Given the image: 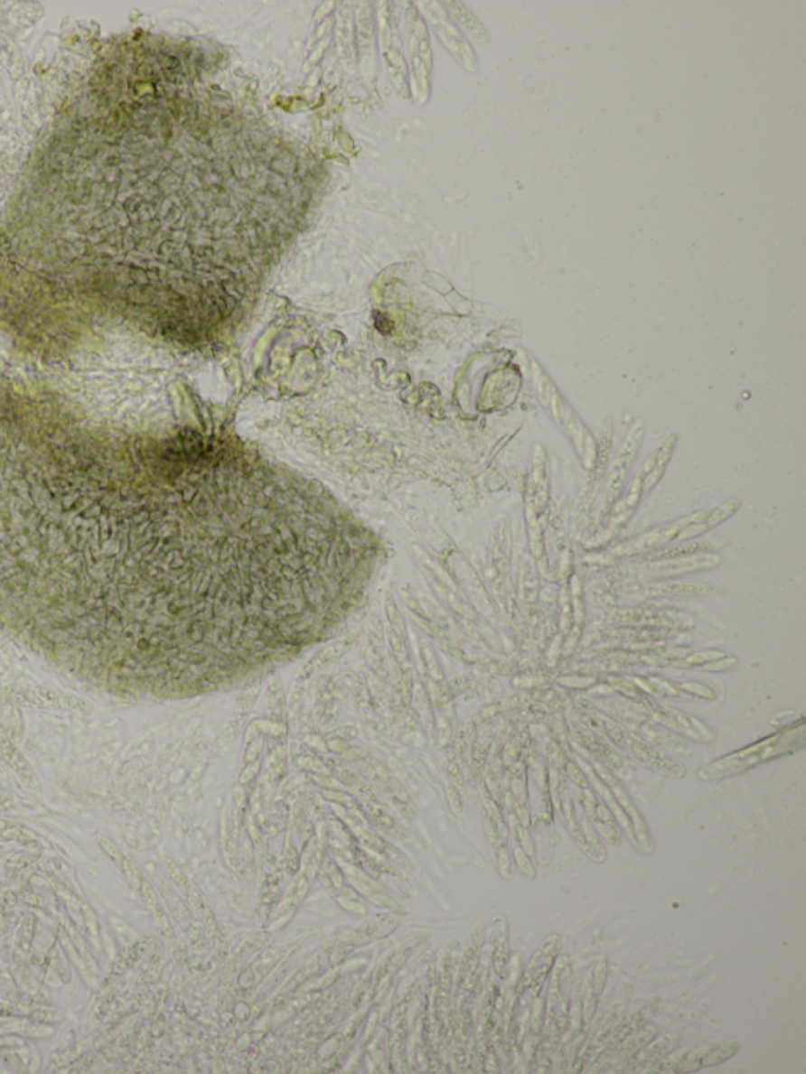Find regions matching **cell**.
<instances>
[{"mask_svg": "<svg viewBox=\"0 0 806 1074\" xmlns=\"http://www.w3.org/2000/svg\"><path fill=\"white\" fill-rule=\"evenodd\" d=\"M739 509V500H729V501L721 503L720 506L697 510L693 514L680 517L670 523H663L660 527L648 529L642 535L625 540L623 544L614 546L611 550V555H614L617 558L638 556V555L657 552V550H661L672 544L690 542L699 536L706 535L710 529L717 528L721 523L726 522L727 518H731Z\"/></svg>", "mask_w": 806, "mask_h": 1074, "instance_id": "obj_1", "label": "cell"}, {"mask_svg": "<svg viewBox=\"0 0 806 1074\" xmlns=\"http://www.w3.org/2000/svg\"><path fill=\"white\" fill-rule=\"evenodd\" d=\"M806 724L801 717L797 724H789L782 731L772 736L765 737L759 742L752 743L745 749L737 750L729 755L718 758L703 769H699L698 777L704 781H718V780L731 779L736 775L744 774L750 769L757 768L765 762L773 761L776 758L791 755L799 750L805 749Z\"/></svg>", "mask_w": 806, "mask_h": 1074, "instance_id": "obj_2", "label": "cell"}, {"mask_svg": "<svg viewBox=\"0 0 806 1074\" xmlns=\"http://www.w3.org/2000/svg\"><path fill=\"white\" fill-rule=\"evenodd\" d=\"M532 383L542 406L548 410L558 427L567 436L585 470H594L597 459V442L580 416L570 406L561 391L551 383L542 369L534 368Z\"/></svg>", "mask_w": 806, "mask_h": 1074, "instance_id": "obj_3", "label": "cell"}, {"mask_svg": "<svg viewBox=\"0 0 806 1074\" xmlns=\"http://www.w3.org/2000/svg\"><path fill=\"white\" fill-rule=\"evenodd\" d=\"M548 785H550L551 807L558 813L568 836H572L576 846L580 847L589 859L597 862V864H604L606 860V849H604V843L595 836L593 824L589 823L586 813L581 808V805L578 807L576 804L574 792L568 789L566 780L562 779V775L558 774V770H551Z\"/></svg>", "mask_w": 806, "mask_h": 1074, "instance_id": "obj_4", "label": "cell"}, {"mask_svg": "<svg viewBox=\"0 0 806 1074\" xmlns=\"http://www.w3.org/2000/svg\"><path fill=\"white\" fill-rule=\"evenodd\" d=\"M742 1050L739 1041H712L672 1052L659 1063L660 1073H697L726 1062Z\"/></svg>", "mask_w": 806, "mask_h": 1074, "instance_id": "obj_5", "label": "cell"}, {"mask_svg": "<svg viewBox=\"0 0 806 1074\" xmlns=\"http://www.w3.org/2000/svg\"><path fill=\"white\" fill-rule=\"evenodd\" d=\"M561 936L551 934L544 940V944L539 947L538 952L534 953L520 985L519 999L521 1004H532L539 999L545 980L548 978L555 966L556 957L561 950Z\"/></svg>", "mask_w": 806, "mask_h": 1074, "instance_id": "obj_6", "label": "cell"}, {"mask_svg": "<svg viewBox=\"0 0 806 1074\" xmlns=\"http://www.w3.org/2000/svg\"><path fill=\"white\" fill-rule=\"evenodd\" d=\"M483 823H485V836L496 870L502 879L512 878V859L509 849V826H507L502 813L495 800L485 798L483 804Z\"/></svg>", "mask_w": 806, "mask_h": 1074, "instance_id": "obj_7", "label": "cell"}, {"mask_svg": "<svg viewBox=\"0 0 806 1074\" xmlns=\"http://www.w3.org/2000/svg\"><path fill=\"white\" fill-rule=\"evenodd\" d=\"M616 745L619 749L625 750L632 758H635L636 761L642 762L644 768L651 769L654 772H659L665 777H671V779H684L687 775V769L682 764L674 761L671 756L661 753L648 741H644L642 737H636L632 733L623 731Z\"/></svg>", "mask_w": 806, "mask_h": 1074, "instance_id": "obj_8", "label": "cell"}, {"mask_svg": "<svg viewBox=\"0 0 806 1074\" xmlns=\"http://www.w3.org/2000/svg\"><path fill=\"white\" fill-rule=\"evenodd\" d=\"M593 768L594 770L597 772V775H599L600 779L604 780V783L610 786V789L613 791V794H614V798H616L617 802H619V805L623 807V810L625 811V815L629 817L630 823H632V827H633V832H635L636 849H638V851H640L642 854L651 855V854L654 853L655 851L654 840H652V836H651V832H649L648 824H646V821H644V817H642L640 810L636 808V805L632 802L629 792L623 789V786L619 783V780H617L616 775L613 774L610 769L604 768V764L595 762V764H593Z\"/></svg>", "mask_w": 806, "mask_h": 1074, "instance_id": "obj_9", "label": "cell"}, {"mask_svg": "<svg viewBox=\"0 0 806 1074\" xmlns=\"http://www.w3.org/2000/svg\"><path fill=\"white\" fill-rule=\"evenodd\" d=\"M642 438H644V423L642 421H636L635 425L629 430V435L623 442L621 453L616 457V461L611 467L608 479H606V490H604V510L610 509L611 506L614 504L621 489H623L625 479L629 476L632 463L635 461L638 449L642 444Z\"/></svg>", "mask_w": 806, "mask_h": 1074, "instance_id": "obj_10", "label": "cell"}, {"mask_svg": "<svg viewBox=\"0 0 806 1074\" xmlns=\"http://www.w3.org/2000/svg\"><path fill=\"white\" fill-rule=\"evenodd\" d=\"M721 559L717 555L712 553H699V555H690V556H679V558L659 559V561H649L648 565H642L640 569V577L648 578H676L680 575H687L691 572L708 571L714 569L717 565H720Z\"/></svg>", "mask_w": 806, "mask_h": 1074, "instance_id": "obj_11", "label": "cell"}, {"mask_svg": "<svg viewBox=\"0 0 806 1074\" xmlns=\"http://www.w3.org/2000/svg\"><path fill=\"white\" fill-rule=\"evenodd\" d=\"M575 792L578 794L581 808L586 813L587 819H589V823L593 824V827H595L600 836H604V840L611 843L613 846H619L621 845V829L617 826L616 819L608 810V807L600 800L597 792L594 791L589 780L581 785L575 786Z\"/></svg>", "mask_w": 806, "mask_h": 1074, "instance_id": "obj_12", "label": "cell"}, {"mask_svg": "<svg viewBox=\"0 0 806 1074\" xmlns=\"http://www.w3.org/2000/svg\"><path fill=\"white\" fill-rule=\"evenodd\" d=\"M642 703H644V706L648 707L649 715L654 718L657 724L665 726L666 730L679 733V734L693 739L697 742L714 741V731L710 730L708 724H704L701 720L690 717V715L671 709V707L655 706L651 701H642Z\"/></svg>", "mask_w": 806, "mask_h": 1074, "instance_id": "obj_13", "label": "cell"}, {"mask_svg": "<svg viewBox=\"0 0 806 1074\" xmlns=\"http://www.w3.org/2000/svg\"><path fill=\"white\" fill-rule=\"evenodd\" d=\"M576 736L580 737V742L586 747L589 752H593L595 758L599 760L600 764H604V768L610 769L614 774L619 775L621 779H629L630 768L623 756L617 753L614 747H611L610 742L604 741V737L599 736L595 731L591 728H585L583 724H576L574 728Z\"/></svg>", "mask_w": 806, "mask_h": 1074, "instance_id": "obj_14", "label": "cell"}, {"mask_svg": "<svg viewBox=\"0 0 806 1074\" xmlns=\"http://www.w3.org/2000/svg\"><path fill=\"white\" fill-rule=\"evenodd\" d=\"M548 503V481H547V468H545V449L538 444L534 449L531 473L528 478V498L526 509L532 510L536 516L544 512Z\"/></svg>", "mask_w": 806, "mask_h": 1074, "instance_id": "obj_15", "label": "cell"}, {"mask_svg": "<svg viewBox=\"0 0 806 1074\" xmlns=\"http://www.w3.org/2000/svg\"><path fill=\"white\" fill-rule=\"evenodd\" d=\"M676 446H678V434H672V435L666 438L665 442L660 444L659 448L652 451V454L649 455L646 462H644L642 472H640V476H642V489H644L646 495L663 478L666 467H668V463L671 461L674 451H676Z\"/></svg>", "mask_w": 806, "mask_h": 1074, "instance_id": "obj_16", "label": "cell"}, {"mask_svg": "<svg viewBox=\"0 0 806 1074\" xmlns=\"http://www.w3.org/2000/svg\"><path fill=\"white\" fill-rule=\"evenodd\" d=\"M720 590L715 586L701 584H687V582H659V584H644L642 594L649 597L663 596H715Z\"/></svg>", "mask_w": 806, "mask_h": 1074, "instance_id": "obj_17", "label": "cell"}, {"mask_svg": "<svg viewBox=\"0 0 806 1074\" xmlns=\"http://www.w3.org/2000/svg\"><path fill=\"white\" fill-rule=\"evenodd\" d=\"M398 920L394 915H375L354 929L350 942L353 946H364L370 940L383 939L398 928Z\"/></svg>", "mask_w": 806, "mask_h": 1074, "instance_id": "obj_18", "label": "cell"}, {"mask_svg": "<svg viewBox=\"0 0 806 1074\" xmlns=\"http://www.w3.org/2000/svg\"><path fill=\"white\" fill-rule=\"evenodd\" d=\"M492 948H493V963H495V969L500 976H502V969L507 966V957H509V931H507V920L502 917H498L493 921V928H492Z\"/></svg>", "mask_w": 806, "mask_h": 1074, "instance_id": "obj_19", "label": "cell"}, {"mask_svg": "<svg viewBox=\"0 0 806 1074\" xmlns=\"http://www.w3.org/2000/svg\"><path fill=\"white\" fill-rule=\"evenodd\" d=\"M725 656H726L725 652L715 651V649H712V651H698L693 652V654H687V656L679 658L678 662H674L672 665L678 667V668L703 667L706 663L714 662V660H718V658Z\"/></svg>", "mask_w": 806, "mask_h": 1074, "instance_id": "obj_20", "label": "cell"}, {"mask_svg": "<svg viewBox=\"0 0 806 1074\" xmlns=\"http://www.w3.org/2000/svg\"><path fill=\"white\" fill-rule=\"evenodd\" d=\"M678 687L689 698L690 696H698V698H703V700H715L717 698V694H715L712 688H708V686L699 684V682H682V684H678Z\"/></svg>", "mask_w": 806, "mask_h": 1074, "instance_id": "obj_21", "label": "cell"}, {"mask_svg": "<svg viewBox=\"0 0 806 1074\" xmlns=\"http://www.w3.org/2000/svg\"><path fill=\"white\" fill-rule=\"evenodd\" d=\"M512 841L513 857H515V860H517V866H519L520 872L523 873V874H525L526 878L528 879L536 878V868H534V865H532L530 855H528V854L523 851V847L520 846L517 841Z\"/></svg>", "mask_w": 806, "mask_h": 1074, "instance_id": "obj_22", "label": "cell"}, {"mask_svg": "<svg viewBox=\"0 0 806 1074\" xmlns=\"http://www.w3.org/2000/svg\"><path fill=\"white\" fill-rule=\"evenodd\" d=\"M648 684L651 686V687L654 688L655 692L665 695V696H682V698H689V696H687V695H685L684 692H682V690L678 687V684L665 681V679H661V677H651V679H648Z\"/></svg>", "mask_w": 806, "mask_h": 1074, "instance_id": "obj_23", "label": "cell"}, {"mask_svg": "<svg viewBox=\"0 0 806 1074\" xmlns=\"http://www.w3.org/2000/svg\"><path fill=\"white\" fill-rule=\"evenodd\" d=\"M336 901L341 908L345 909L347 912L353 915H367V908L356 900L354 896H336Z\"/></svg>", "mask_w": 806, "mask_h": 1074, "instance_id": "obj_24", "label": "cell"}, {"mask_svg": "<svg viewBox=\"0 0 806 1074\" xmlns=\"http://www.w3.org/2000/svg\"><path fill=\"white\" fill-rule=\"evenodd\" d=\"M737 662H739L737 657L725 656L718 658V660H714V662L706 663V665H703V668L706 671H712V673H717V671L721 673V671H727V669L733 668L734 665H737Z\"/></svg>", "mask_w": 806, "mask_h": 1074, "instance_id": "obj_25", "label": "cell"}]
</instances>
